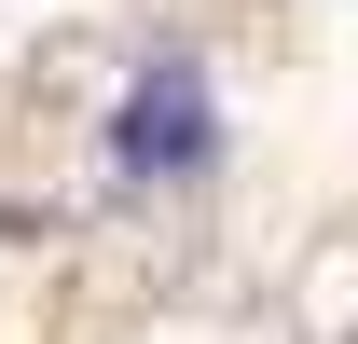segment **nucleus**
I'll return each mask as SVG.
<instances>
[{
    "instance_id": "f257e3e1",
    "label": "nucleus",
    "mask_w": 358,
    "mask_h": 344,
    "mask_svg": "<svg viewBox=\"0 0 358 344\" xmlns=\"http://www.w3.org/2000/svg\"><path fill=\"white\" fill-rule=\"evenodd\" d=\"M110 152H124L138 179H193L207 152H221V110H207V83H193V69H152V83L110 110Z\"/></svg>"
}]
</instances>
